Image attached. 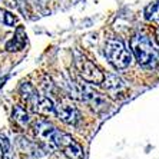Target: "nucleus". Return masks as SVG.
Segmentation results:
<instances>
[{"label": "nucleus", "mask_w": 159, "mask_h": 159, "mask_svg": "<svg viewBox=\"0 0 159 159\" xmlns=\"http://www.w3.org/2000/svg\"><path fill=\"white\" fill-rule=\"evenodd\" d=\"M130 49L142 67L156 69L159 66V52L152 46L151 40L146 36L135 34L130 39Z\"/></svg>", "instance_id": "f257e3e1"}, {"label": "nucleus", "mask_w": 159, "mask_h": 159, "mask_svg": "<svg viewBox=\"0 0 159 159\" xmlns=\"http://www.w3.org/2000/svg\"><path fill=\"white\" fill-rule=\"evenodd\" d=\"M105 55L115 69H125L129 66L130 60H132L129 50L125 48L123 42L118 40V39L107 40L106 48H105Z\"/></svg>", "instance_id": "f03ea898"}, {"label": "nucleus", "mask_w": 159, "mask_h": 159, "mask_svg": "<svg viewBox=\"0 0 159 159\" xmlns=\"http://www.w3.org/2000/svg\"><path fill=\"white\" fill-rule=\"evenodd\" d=\"M55 145L56 149H62L65 156H67L69 159H83V149L70 135L56 130Z\"/></svg>", "instance_id": "7ed1b4c3"}, {"label": "nucleus", "mask_w": 159, "mask_h": 159, "mask_svg": "<svg viewBox=\"0 0 159 159\" xmlns=\"http://www.w3.org/2000/svg\"><path fill=\"white\" fill-rule=\"evenodd\" d=\"M56 128L53 125H50L46 120H40L34 125V135L37 138V142L40 145L44 151L48 152H53L56 149L55 145V133H56Z\"/></svg>", "instance_id": "20e7f679"}, {"label": "nucleus", "mask_w": 159, "mask_h": 159, "mask_svg": "<svg viewBox=\"0 0 159 159\" xmlns=\"http://www.w3.org/2000/svg\"><path fill=\"white\" fill-rule=\"evenodd\" d=\"M76 67H78V72L80 75V78L83 79L88 83H92V85H100L103 83L105 76L103 73L99 70V67H96L92 62L83 59L76 60Z\"/></svg>", "instance_id": "39448f33"}, {"label": "nucleus", "mask_w": 159, "mask_h": 159, "mask_svg": "<svg viewBox=\"0 0 159 159\" xmlns=\"http://www.w3.org/2000/svg\"><path fill=\"white\" fill-rule=\"evenodd\" d=\"M55 113L59 116L60 120H63L67 125H76L80 119L78 109L69 103H59L57 106H55Z\"/></svg>", "instance_id": "423d86ee"}, {"label": "nucleus", "mask_w": 159, "mask_h": 159, "mask_svg": "<svg viewBox=\"0 0 159 159\" xmlns=\"http://www.w3.org/2000/svg\"><path fill=\"white\" fill-rule=\"evenodd\" d=\"M25 44H26V32H25L23 26H19L16 29L13 39L6 43V50L7 52H15V50H19V49H23Z\"/></svg>", "instance_id": "0eeeda50"}, {"label": "nucleus", "mask_w": 159, "mask_h": 159, "mask_svg": "<svg viewBox=\"0 0 159 159\" xmlns=\"http://www.w3.org/2000/svg\"><path fill=\"white\" fill-rule=\"evenodd\" d=\"M33 111L37 112L39 115L49 116L55 113V106H53V102L49 98H39V100L36 102V105L33 107Z\"/></svg>", "instance_id": "6e6552de"}, {"label": "nucleus", "mask_w": 159, "mask_h": 159, "mask_svg": "<svg viewBox=\"0 0 159 159\" xmlns=\"http://www.w3.org/2000/svg\"><path fill=\"white\" fill-rule=\"evenodd\" d=\"M145 19L149 22H156L159 23V0L155 3L149 4L148 7L145 9Z\"/></svg>", "instance_id": "1a4fd4ad"}, {"label": "nucleus", "mask_w": 159, "mask_h": 159, "mask_svg": "<svg viewBox=\"0 0 159 159\" xmlns=\"http://www.w3.org/2000/svg\"><path fill=\"white\" fill-rule=\"evenodd\" d=\"M13 119L22 126L27 125V122H29V116H27L26 111L20 106H16L15 109H13Z\"/></svg>", "instance_id": "9d476101"}, {"label": "nucleus", "mask_w": 159, "mask_h": 159, "mask_svg": "<svg viewBox=\"0 0 159 159\" xmlns=\"http://www.w3.org/2000/svg\"><path fill=\"white\" fill-rule=\"evenodd\" d=\"M105 86H106L107 90H118L119 92L120 89H123V82L119 78H116V76H109L106 79V82H105Z\"/></svg>", "instance_id": "9b49d317"}, {"label": "nucleus", "mask_w": 159, "mask_h": 159, "mask_svg": "<svg viewBox=\"0 0 159 159\" xmlns=\"http://www.w3.org/2000/svg\"><path fill=\"white\" fill-rule=\"evenodd\" d=\"M15 23H16V17L11 15L10 11H6L4 13V25L6 26H15Z\"/></svg>", "instance_id": "f8f14e48"}, {"label": "nucleus", "mask_w": 159, "mask_h": 159, "mask_svg": "<svg viewBox=\"0 0 159 159\" xmlns=\"http://www.w3.org/2000/svg\"><path fill=\"white\" fill-rule=\"evenodd\" d=\"M155 36H156V42L159 43V27H158V30H156V34H155Z\"/></svg>", "instance_id": "ddd939ff"}, {"label": "nucleus", "mask_w": 159, "mask_h": 159, "mask_svg": "<svg viewBox=\"0 0 159 159\" xmlns=\"http://www.w3.org/2000/svg\"><path fill=\"white\" fill-rule=\"evenodd\" d=\"M15 2H17V4H19V6H20V4L23 3V0H15Z\"/></svg>", "instance_id": "4468645a"}, {"label": "nucleus", "mask_w": 159, "mask_h": 159, "mask_svg": "<svg viewBox=\"0 0 159 159\" xmlns=\"http://www.w3.org/2000/svg\"><path fill=\"white\" fill-rule=\"evenodd\" d=\"M2 152H3V149H2V146H0V156H2Z\"/></svg>", "instance_id": "2eb2a0df"}]
</instances>
